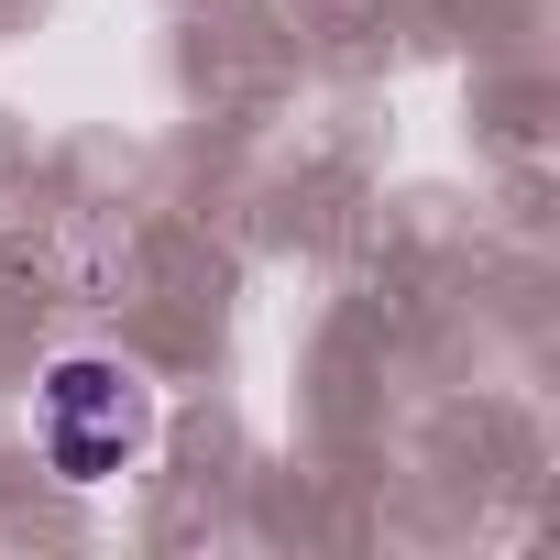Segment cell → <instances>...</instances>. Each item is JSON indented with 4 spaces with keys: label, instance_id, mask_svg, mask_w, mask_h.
I'll list each match as a JSON object with an SVG mask.
<instances>
[{
    "label": "cell",
    "instance_id": "1",
    "mask_svg": "<svg viewBox=\"0 0 560 560\" xmlns=\"http://www.w3.org/2000/svg\"><path fill=\"white\" fill-rule=\"evenodd\" d=\"M143 440H154V385H143L132 363L78 352V363L45 374V451H56L67 483H110Z\"/></svg>",
    "mask_w": 560,
    "mask_h": 560
}]
</instances>
